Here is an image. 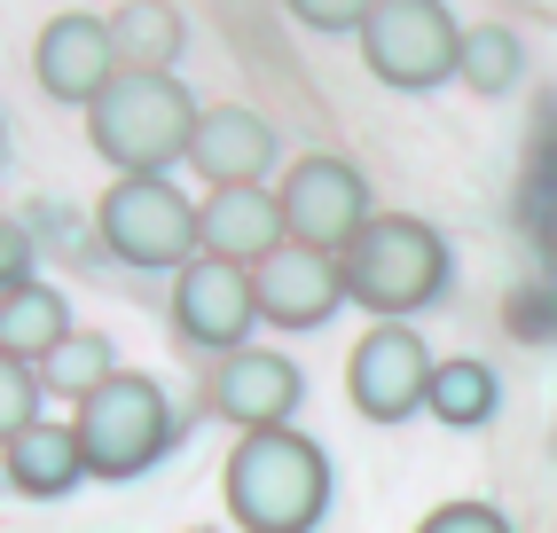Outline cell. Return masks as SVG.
I'll list each match as a JSON object with an SVG mask.
<instances>
[{"label": "cell", "mask_w": 557, "mask_h": 533, "mask_svg": "<svg viewBox=\"0 0 557 533\" xmlns=\"http://www.w3.org/2000/svg\"><path fill=\"white\" fill-rule=\"evenodd\" d=\"M456 55H463V24L440 0H377L369 24H361V63L400 95H424L440 79H456Z\"/></svg>", "instance_id": "cell-4"}, {"label": "cell", "mask_w": 557, "mask_h": 533, "mask_svg": "<svg viewBox=\"0 0 557 533\" xmlns=\"http://www.w3.org/2000/svg\"><path fill=\"white\" fill-rule=\"evenodd\" d=\"M205 110L173 71H119L95 102H87V141L102 149L119 173H165L173 158H189Z\"/></svg>", "instance_id": "cell-1"}, {"label": "cell", "mask_w": 557, "mask_h": 533, "mask_svg": "<svg viewBox=\"0 0 557 533\" xmlns=\"http://www.w3.org/2000/svg\"><path fill=\"white\" fill-rule=\"evenodd\" d=\"M110 376H119V369H110V346H102L95 330H71L63 346L40 361V385H48V393H79V400H87L95 385H110Z\"/></svg>", "instance_id": "cell-20"}, {"label": "cell", "mask_w": 557, "mask_h": 533, "mask_svg": "<svg viewBox=\"0 0 557 533\" xmlns=\"http://www.w3.org/2000/svg\"><path fill=\"white\" fill-rule=\"evenodd\" d=\"M181 16L173 0H126L110 9V48H119V71H173L181 63Z\"/></svg>", "instance_id": "cell-17"}, {"label": "cell", "mask_w": 557, "mask_h": 533, "mask_svg": "<svg viewBox=\"0 0 557 533\" xmlns=\"http://www.w3.org/2000/svg\"><path fill=\"white\" fill-rule=\"evenodd\" d=\"M432 354H424V337L417 330H400V322H377L354 346L346 361V385H354V408L369 416V424H400V416H417L432 400Z\"/></svg>", "instance_id": "cell-8"}, {"label": "cell", "mask_w": 557, "mask_h": 533, "mask_svg": "<svg viewBox=\"0 0 557 533\" xmlns=\"http://www.w3.org/2000/svg\"><path fill=\"white\" fill-rule=\"evenodd\" d=\"M424 408L440 416V424H456V432L487 424V416H495V369H487V361H440Z\"/></svg>", "instance_id": "cell-18"}, {"label": "cell", "mask_w": 557, "mask_h": 533, "mask_svg": "<svg viewBox=\"0 0 557 533\" xmlns=\"http://www.w3.org/2000/svg\"><path fill=\"white\" fill-rule=\"evenodd\" d=\"M228 510L244 533H307L330 510V463L299 432H244L228 455Z\"/></svg>", "instance_id": "cell-3"}, {"label": "cell", "mask_w": 557, "mask_h": 533, "mask_svg": "<svg viewBox=\"0 0 557 533\" xmlns=\"http://www.w3.org/2000/svg\"><path fill=\"white\" fill-rule=\"evenodd\" d=\"M212 408L228 416L236 432H283L290 408H299V369L283 354H259V346H236L212 376Z\"/></svg>", "instance_id": "cell-13"}, {"label": "cell", "mask_w": 557, "mask_h": 533, "mask_svg": "<svg viewBox=\"0 0 557 533\" xmlns=\"http://www.w3.org/2000/svg\"><path fill=\"white\" fill-rule=\"evenodd\" d=\"M40 376H32V361H16V354H0V447H9L16 432H32L40 424Z\"/></svg>", "instance_id": "cell-21"}, {"label": "cell", "mask_w": 557, "mask_h": 533, "mask_svg": "<svg viewBox=\"0 0 557 533\" xmlns=\"http://www.w3.org/2000/svg\"><path fill=\"white\" fill-rule=\"evenodd\" d=\"M518 71H527V55H518V40L503 24H471L463 32V55H456V79L479 87V95H510Z\"/></svg>", "instance_id": "cell-19"}, {"label": "cell", "mask_w": 557, "mask_h": 533, "mask_svg": "<svg viewBox=\"0 0 557 533\" xmlns=\"http://www.w3.org/2000/svg\"><path fill=\"white\" fill-rule=\"evenodd\" d=\"M275 197H283L290 244H314V251H346L361 227L377 220V212H369V181L346 158H299Z\"/></svg>", "instance_id": "cell-7"}, {"label": "cell", "mask_w": 557, "mask_h": 533, "mask_svg": "<svg viewBox=\"0 0 557 533\" xmlns=\"http://www.w3.org/2000/svg\"><path fill=\"white\" fill-rule=\"evenodd\" d=\"M87 471V447H79V424H32L9 439V486L48 503V494H71Z\"/></svg>", "instance_id": "cell-15"}, {"label": "cell", "mask_w": 557, "mask_h": 533, "mask_svg": "<svg viewBox=\"0 0 557 533\" xmlns=\"http://www.w3.org/2000/svg\"><path fill=\"white\" fill-rule=\"evenodd\" d=\"M173 322H181V337H189V346H220V354H236V346H244V330L259 322L251 266L197 251L189 266H181V283H173Z\"/></svg>", "instance_id": "cell-9"}, {"label": "cell", "mask_w": 557, "mask_h": 533, "mask_svg": "<svg viewBox=\"0 0 557 533\" xmlns=\"http://www.w3.org/2000/svg\"><path fill=\"white\" fill-rule=\"evenodd\" d=\"M32 71L55 102H95L110 79H119V48H110V16H55L32 48Z\"/></svg>", "instance_id": "cell-11"}, {"label": "cell", "mask_w": 557, "mask_h": 533, "mask_svg": "<svg viewBox=\"0 0 557 533\" xmlns=\"http://www.w3.org/2000/svg\"><path fill=\"white\" fill-rule=\"evenodd\" d=\"M417 533H510V525H503V510H487V503H448V510H432Z\"/></svg>", "instance_id": "cell-23"}, {"label": "cell", "mask_w": 557, "mask_h": 533, "mask_svg": "<svg viewBox=\"0 0 557 533\" xmlns=\"http://www.w3.org/2000/svg\"><path fill=\"white\" fill-rule=\"evenodd\" d=\"M290 16H299L307 32H361L369 24V9H377V0H283Z\"/></svg>", "instance_id": "cell-22"}, {"label": "cell", "mask_w": 557, "mask_h": 533, "mask_svg": "<svg viewBox=\"0 0 557 533\" xmlns=\"http://www.w3.org/2000/svg\"><path fill=\"white\" fill-rule=\"evenodd\" d=\"M102 244L126 266H189L197 259V204L181 197L165 173H119L102 197Z\"/></svg>", "instance_id": "cell-6"}, {"label": "cell", "mask_w": 557, "mask_h": 533, "mask_svg": "<svg viewBox=\"0 0 557 533\" xmlns=\"http://www.w3.org/2000/svg\"><path fill=\"white\" fill-rule=\"evenodd\" d=\"M16 283H32V236L16 220H0V290H16Z\"/></svg>", "instance_id": "cell-24"}, {"label": "cell", "mask_w": 557, "mask_h": 533, "mask_svg": "<svg viewBox=\"0 0 557 533\" xmlns=\"http://www.w3.org/2000/svg\"><path fill=\"white\" fill-rule=\"evenodd\" d=\"M283 244H290L283 197H268L259 181H244V188H212V197L197 204V251H212V259L259 266V259L283 251Z\"/></svg>", "instance_id": "cell-12"}, {"label": "cell", "mask_w": 557, "mask_h": 533, "mask_svg": "<svg viewBox=\"0 0 557 533\" xmlns=\"http://www.w3.org/2000/svg\"><path fill=\"white\" fill-rule=\"evenodd\" d=\"M173 439V408L150 376H110L79 400V447H87V471L95 479H134L150 471Z\"/></svg>", "instance_id": "cell-5"}, {"label": "cell", "mask_w": 557, "mask_h": 533, "mask_svg": "<svg viewBox=\"0 0 557 533\" xmlns=\"http://www.w3.org/2000/svg\"><path fill=\"white\" fill-rule=\"evenodd\" d=\"M63 337H71V307H63L48 283H16V290H0V354H16V361H48Z\"/></svg>", "instance_id": "cell-16"}, {"label": "cell", "mask_w": 557, "mask_h": 533, "mask_svg": "<svg viewBox=\"0 0 557 533\" xmlns=\"http://www.w3.org/2000/svg\"><path fill=\"white\" fill-rule=\"evenodd\" d=\"M338 266H346V298L369 307L377 322H400V314H417L448 290V244L417 212H377L338 251Z\"/></svg>", "instance_id": "cell-2"}, {"label": "cell", "mask_w": 557, "mask_h": 533, "mask_svg": "<svg viewBox=\"0 0 557 533\" xmlns=\"http://www.w3.org/2000/svg\"><path fill=\"white\" fill-rule=\"evenodd\" d=\"M189 158L212 188H244L275 165V126L259 119V110H236V102H220L197 119V141H189Z\"/></svg>", "instance_id": "cell-14"}, {"label": "cell", "mask_w": 557, "mask_h": 533, "mask_svg": "<svg viewBox=\"0 0 557 533\" xmlns=\"http://www.w3.org/2000/svg\"><path fill=\"white\" fill-rule=\"evenodd\" d=\"M251 290H259V322L275 330H314L346 307V266L338 251H314V244H283L251 266Z\"/></svg>", "instance_id": "cell-10"}]
</instances>
